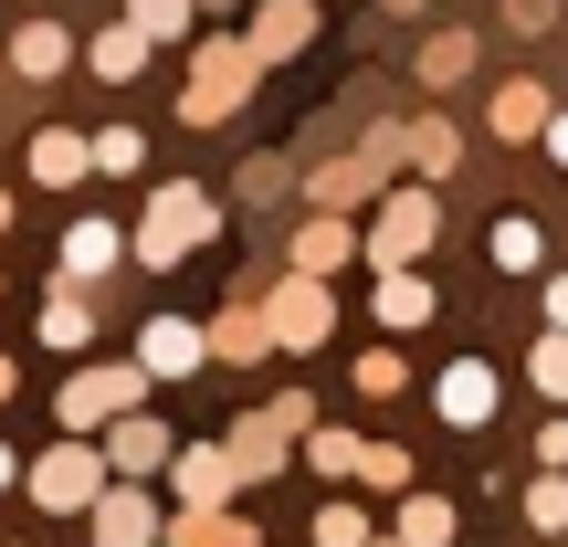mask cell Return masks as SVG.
<instances>
[{"label":"cell","mask_w":568,"mask_h":547,"mask_svg":"<svg viewBox=\"0 0 568 547\" xmlns=\"http://www.w3.org/2000/svg\"><path fill=\"white\" fill-rule=\"evenodd\" d=\"M495 401H506V379H495L485 358H453V368H443V389H432V411H443L453 432H485V422H495Z\"/></svg>","instance_id":"obj_1"},{"label":"cell","mask_w":568,"mask_h":547,"mask_svg":"<svg viewBox=\"0 0 568 547\" xmlns=\"http://www.w3.org/2000/svg\"><path fill=\"white\" fill-rule=\"evenodd\" d=\"M432 222H443V211H432L422 190H389V211H379V232H368V253H379V264H410V253L432 243Z\"/></svg>","instance_id":"obj_2"},{"label":"cell","mask_w":568,"mask_h":547,"mask_svg":"<svg viewBox=\"0 0 568 547\" xmlns=\"http://www.w3.org/2000/svg\"><path fill=\"white\" fill-rule=\"evenodd\" d=\"M201 232H211V201H201V190H159V211H148V264L190 253Z\"/></svg>","instance_id":"obj_3"},{"label":"cell","mask_w":568,"mask_h":547,"mask_svg":"<svg viewBox=\"0 0 568 547\" xmlns=\"http://www.w3.org/2000/svg\"><path fill=\"white\" fill-rule=\"evenodd\" d=\"M138 389H148V368H84L74 389H63V422H105V411H138Z\"/></svg>","instance_id":"obj_4"},{"label":"cell","mask_w":568,"mask_h":547,"mask_svg":"<svg viewBox=\"0 0 568 547\" xmlns=\"http://www.w3.org/2000/svg\"><path fill=\"white\" fill-rule=\"evenodd\" d=\"M295 432H305V401H274L264 422H243V432H232V464H243V474H274Z\"/></svg>","instance_id":"obj_5"},{"label":"cell","mask_w":568,"mask_h":547,"mask_svg":"<svg viewBox=\"0 0 568 547\" xmlns=\"http://www.w3.org/2000/svg\"><path fill=\"white\" fill-rule=\"evenodd\" d=\"M32 506H95V453H84V443L42 453V464H32Z\"/></svg>","instance_id":"obj_6"},{"label":"cell","mask_w":568,"mask_h":547,"mask_svg":"<svg viewBox=\"0 0 568 547\" xmlns=\"http://www.w3.org/2000/svg\"><path fill=\"white\" fill-rule=\"evenodd\" d=\"M148 537H159V506H148L138 485L95 495V547H148Z\"/></svg>","instance_id":"obj_7"},{"label":"cell","mask_w":568,"mask_h":547,"mask_svg":"<svg viewBox=\"0 0 568 547\" xmlns=\"http://www.w3.org/2000/svg\"><path fill=\"white\" fill-rule=\"evenodd\" d=\"M201 326H180V316H159V326H148V337H138V358H148V379H180V368H201Z\"/></svg>","instance_id":"obj_8"},{"label":"cell","mask_w":568,"mask_h":547,"mask_svg":"<svg viewBox=\"0 0 568 547\" xmlns=\"http://www.w3.org/2000/svg\"><path fill=\"white\" fill-rule=\"evenodd\" d=\"M264 326H274L284 347H316V337H326V295H316V284H305V274H295V284H284V295H274V316H264Z\"/></svg>","instance_id":"obj_9"},{"label":"cell","mask_w":568,"mask_h":547,"mask_svg":"<svg viewBox=\"0 0 568 547\" xmlns=\"http://www.w3.org/2000/svg\"><path fill=\"white\" fill-rule=\"evenodd\" d=\"M243 84H253V53H211V63H201V84H190V126H201V117H222Z\"/></svg>","instance_id":"obj_10"},{"label":"cell","mask_w":568,"mask_h":547,"mask_svg":"<svg viewBox=\"0 0 568 547\" xmlns=\"http://www.w3.org/2000/svg\"><path fill=\"white\" fill-rule=\"evenodd\" d=\"M232 485H243V464H232V453H180V495H190V506H222Z\"/></svg>","instance_id":"obj_11"},{"label":"cell","mask_w":568,"mask_h":547,"mask_svg":"<svg viewBox=\"0 0 568 547\" xmlns=\"http://www.w3.org/2000/svg\"><path fill=\"white\" fill-rule=\"evenodd\" d=\"M169 547H253L243 516H222V506H190L180 527H169Z\"/></svg>","instance_id":"obj_12"},{"label":"cell","mask_w":568,"mask_h":547,"mask_svg":"<svg viewBox=\"0 0 568 547\" xmlns=\"http://www.w3.org/2000/svg\"><path fill=\"white\" fill-rule=\"evenodd\" d=\"M495 138H548V95L537 84H506L495 95Z\"/></svg>","instance_id":"obj_13"},{"label":"cell","mask_w":568,"mask_h":547,"mask_svg":"<svg viewBox=\"0 0 568 547\" xmlns=\"http://www.w3.org/2000/svg\"><path fill=\"white\" fill-rule=\"evenodd\" d=\"M305 32H316V11H305V0H274V11L253 21V53H295Z\"/></svg>","instance_id":"obj_14"},{"label":"cell","mask_w":568,"mask_h":547,"mask_svg":"<svg viewBox=\"0 0 568 547\" xmlns=\"http://www.w3.org/2000/svg\"><path fill=\"white\" fill-rule=\"evenodd\" d=\"M379 316H389V326H422V316H432V284L389 264V284H379Z\"/></svg>","instance_id":"obj_15"},{"label":"cell","mask_w":568,"mask_h":547,"mask_svg":"<svg viewBox=\"0 0 568 547\" xmlns=\"http://www.w3.org/2000/svg\"><path fill=\"white\" fill-rule=\"evenodd\" d=\"M400 537L410 547H443L453 537V506H443V495H400Z\"/></svg>","instance_id":"obj_16"},{"label":"cell","mask_w":568,"mask_h":547,"mask_svg":"<svg viewBox=\"0 0 568 547\" xmlns=\"http://www.w3.org/2000/svg\"><path fill=\"white\" fill-rule=\"evenodd\" d=\"M116 464H126V474L169 464V432H159V422H116Z\"/></svg>","instance_id":"obj_17"},{"label":"cell","mask_w":568,"mask_h":547,"mask_svg":"<svg viewBox=\"0 0 568 547\" xmlns=\"http://www.w3.org/2000/svg\"><path fill=\"white\" fill-rule=\"evenodd\" d=\"M358 432H305V464H316V474H358Z\"/></svg>","instance_id":"obj_18"},{"label":"cell","mask_w":568,"mask_h":547,"mask_svg":"<svg viewBox=\"0 0 568 547\" xmlns=\"http://www.w3.org/2000/svg\"><path fill=\"white\" fill-rule=\"evenodd\" d=\"M358 474H368L379 495H410V453H400V443H368V453H358Z\"/></svg>","instance_id":"obj_19"},{"label":"cell","mask_w":568,"mask_h":547,"mask_svg":"<svg viewBox=\"0 0 568 547\" xmlns=\"http://www.w3.org/2000/svg\"><path fill=\"white\" fill-rule=\"evenodd\" d=\"M527 527H568V474H537V485H527Z\"/></svg>","instance_id":"obj_20"},{"label":"cell","mask_w":568,"mask_h":547,"mask_svg":"<svg viewBox=\"0 0 568 547\" xmlns=\"http://www.w3.org/2000/svg\"><path fill=\"white\" fill-rule=\"evenodd\" d=\"M537 389H548V401H568V326H548V337H537Z\"/></svg>","instance_id":"obj_21"},{"label":"cell","mask_w":568,"mask_h":547,"mask_svg":"<svg viewBox=\"0 0 568 547\" xmlns=\"http://www.w3.org/2000/svg\"><path fill=\"white\" fill-rule=\"evenodd\" d=\"M63 264H74V274H105V264H116V232H105V222H84L74 243H63Z\"/></svg>","instance_id":"obj_22"},{"label":"cell","mask_w":568,"mask_h":547,"mask_svg":"<svg viewBox=\"0 0 568 547\" xmlns=\"http://www.w3.org/2000/svg\"><path fill=\"white\" fill-rule=\"evenodd\" d=\"M537 253H548V243H537V222H495V264H506V274H527Z\"/></svg>","instance_id":"obj_23"},{"label":"cell","mask_w":568,"mask_h":547,"mask_svg":"<svg viewBox=\"0 0 568 547\" xmlns=\"http://www.w3.org/2000/svg\"><path fill=\"white\" fill-rule=\"evenodd\" d=\"M11 53H21V74H53V63H63V32H53V21H32Z\"/></svg>","instance_id":"obj_24"},{"label":"cell","mask_w":568,"mask_h":547,"mask_svg":"<svg viewBox=\"0 0 568 547\" xmlns=\"http://www.w3.org/2000/svg\"><path fill=\"white\" fill-rule=\"evenodd\" d=\"M264 337H274L264 316H222V337H211V347H222V358H264Z\"/></svg>","instance_id":"obj_25"},{"label":"cell","mask_w":568,"mask_h":547,"mask_svg":"<svg viewBox=\"0 0 568 547\" xmlns=\"http://www.w3.org/2000/svg\"><path fill=\"white\" fill-rule=\"evenodd\" d=\"M138 63H148V32H105L95 42V74H138Z\"/></svg>","instance_id":"obj_26"},{"label":"cell","mask_w":568,"mask_h":547,"mask_svg":"<svg viewBox=\"0 0 568 547\" xmlns=\"http://www.w3.org/2000/svg\"><path fill=\"white\" fill-rule=\"evenodd\" d=\"M295 264H305V274H326V264H347V232H337V222H316V232H305V243H295Z\"/></svg>","instance_id":"obj_27"},{"label":"cell","mask_w":568,"mask_h":547,"mask_svg":"<svg viewBox=\"0 0 568 547\" xmlns=\"http://www.w3.org/2000/svg\"><path fill=\"white\" fill-rule=\"evenodd\" d=\"M316 547H368V516L358 506H326L316 516Z\"/></svg>","instance_id":"obj_28"},{"label":"cell","mask_w":568,"mask_h":547,"mask_svg":"<svg viewBox=\"0 0 568 547\" xmlns=\"http://www.w3.org/2000/svg\"><path fill=\"white\" fill-rule=\"evenodd\" d=\"M400 379H410V368L389 358V347H368V358H358V389H368V401H389V389H400Z\"/></svg>","instance_id":"obj_29"},{"label":"cell","mask_w":568,"mask_h":547,"mask_svg":"<svg viewBox=\"0 0 568 547\" xmlns=\"http://www.w3.org/2000/svg\"><path fill=\"white\" fill-rule=\"evenodd\" d=\"M32 169H42V180H74L84 148H74V138H42V148H32Z\"/></svg>","instance_id":"obj_30"},{"label":"cell","mask_w":568,"mask_h":547,"mask_svg":"<svg viewBox=\"0 0 568 547\" xmlns=\"http://www.w3.org/2000/svg\"><path fill=\"white\" fill-rule=\"evenodd\" d=\"M42 337H53V347H84V305H74V295H63V305H53V316H42Z\"/></svg>","instance_id":"obj_31"},{"label":"cell","mask_w":568,"mask_h":547,"mask_svg":"<svg viewBox=\"0 0 568 547\" xmlns=\"http://www.w3.org/2000/svg\"><path fill=\"white\" fill-rule=\"evenodd\" d=\"M190 21V0H138V32H180Z\"/></svg>","instance_id":"obj_32"},{"label":"cell","mask_w":568,"mask_h":547,"mask_svg":"<svg viewBox=\"0 0 568 547\" xmlns=\"http://www.w3.org/2000/svg\"><path fill=\"white\" fill-rule=\"evenodd\" d=\"M537 464H548V474H568V422H548V432H537Z\"/></svg>","instance_id":"obj_33"},{"label":"cell","mask_w":568,"mask_h":547,"mask_svg":"<svg viewBox=\"0 0 568 547\" xmlns=\"http://www.w3.org/2000/svg\"><path fill=\"white\" fill-rule=\"evenodd\" d=\"M548 326H568V274H558V284H548Z\"/></svg>","instance_id":"obj_34"},{"label":"cell","mask_w":568,"mask_h":547,"mask_svg":"<svg viewBox=\"0 0 568 547\" xmlns=\"http://www.w3.org/2000/svg\"><path fill=\"white\" fill-rule=\"evenodd\" d=\"M548 159H568V117H548Z\"/></svg>","instance_id":"obj_35"},{"label":"cell","mask_w":568,"mask_h":547,"mask_svg":"<svg viewBox=\"0 0 568 547\" xmlns=\"http://www.w3.org/2000/svg\"><path fill=\"white\" fill-rule=\"evenodd\" d=\"M0 401H11V358H0Z\"/></svg>","instance_id":"obj_36"},{"label":"cell","mask_w":568,"mask_h":547,"mask_svg":"<svg viewBox=\"0 0 568 547\" xmlns=\"http://www.w3.org/2000/svg\"><path fill=\"white\" fill-rule=\"evenodd\" d=\"M368 547H410V537H368Z\"/></svg>","instance_id":"obj_37"},{"label":"cell","mask_w":568,"mask_h":547,"mask_svg":"<svg viewBox=\"0 0 568 547\" xmlns=\"http://www.w3.org/2000/svg\"><path fill=\"white\" fill-rule=\"evenodd\" d=\"M0 485H11V453H0Z\"/></svg>","instance_id":"obj_38"}]
</instances>
